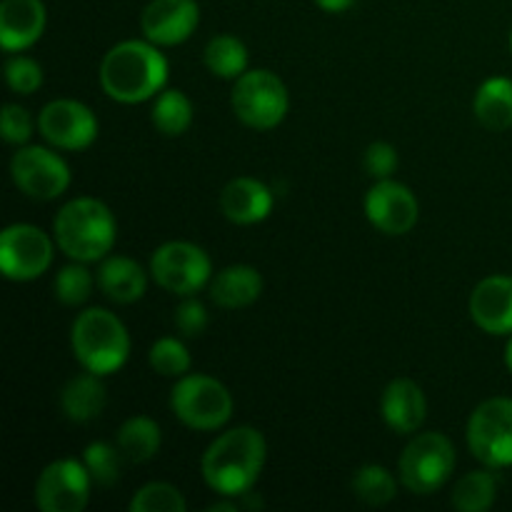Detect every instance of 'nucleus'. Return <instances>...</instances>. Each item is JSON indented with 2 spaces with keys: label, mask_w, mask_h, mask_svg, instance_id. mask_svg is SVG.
Here are the masks:
<instances>
[{
  "label": "nucleus",
  "mask_w": 512,
  "mask_h": 512,
  "mask_svg": "<svg viewBox=\"0 0 512 512\" xmlns=\"http://www.w3.org/2000/svg\"><path fill=\"white\" fill-rule=\"evenodd\" d=\"M150 368L165 378H183L190 370L188 348L175 338H160L150 348Z\"/></svg>",
  "instance_id": "32"
},
{
  "label": "nucleus",
  "mask_w": 512,
  "mask_h": 512,
  "mask_svg": "<svg viewBox=\"0 0 512 512\" xmlns=\"http://www.w3.org/2000/svg\"><path fill=\"white\" fill-rule=\"evenodd\" d=\"M468 448L485 468L512 465V398H490L468 420Z\"/></svg>",
  "instance_id": "8"
},
{
  "label": "nucleus",
  "mask_w": 512,
  "mask_h": 512,
  "mask_svg": "<svg viewBox=\"0 0 512 512\" xmlns=\"http://www.w3.org/2000/svg\"><path fill=\"white\" fill-rule=\"evenodd\" d=\"M98 285L105 298H110L113 303L128 305L143 298L148 278H145V270L133 258L113 255V258H105L103 265H100Z\"/></svg>",
  "instance_id": "21"
},
{
  "label": "nucleus",
  "mask_w": 512,
  "mask_h": 512,
  "mask_svg": "<svg viewBox=\"0 0 512 512\" xmlns=\"http://www.w3.org/2000/svg\"><path fill=\"white\" fill-rule=\"evenodd\" d=\"M365 170H368L373 178L385 180L395 173L398 168V153L390 143H373L368 150H365Z\"/></svg>",
  "instance_id": "36"
},
{
  "label": "nucleus",
  "mask_w": 512,
  "mask_h": 512,
  "mask_svg": "<svg viewBox=\"0 0 512 512\" xmlns=\"http://www.w3.org/2000/svg\"><path fill=\"white\" fill-rule=\"evenodd\" d=\"M380 410H383V420L388 423L390 430L400 435H410L423 425L428 403H425L423 388L415 380L398 378L385 388Z\"/></svg>",
  "instance_id": "19"
},
{
  "label": "nucleus",
  "mask_w": 512,
  "mask_h": 512,
  "mask_svg": "<svg viewBox=\"0 0 512 512\" xmlns=\"http://www.w3.org/2000/svg\"><path fill=\"white\" fill-rule=\"evenodd\" d=\"M193 123V105L180 90H163L153 105V125L158 133L178 138Z\"/></svg>",
  "instance_id": "27"
},
{
  "label": "nucleus",
  "mask_w": 512,
  "mask_h": 512,
  "mask_svg": "<svg viewBox=\"0 0 512 512\" xmlns=\"http://www.w3.org/2000/svg\"><path fill=\"white\" fill-rule=\"evenodd\" d=\"M70 343L78 363L95 375L115 373L130 355L128 330L118 315L103 308H90L75 318Z\"/></svg>",
  "instance_id": "4"
},
{
  "label": "nucleus",
  "mask_w": 512,
  "mask_h": 512,
  "mask_svg": "<svg viewBox=\"0 0 512 512\" xmlns=\"http://www.w3.org/2000/svg\"><path fill=\"white\" fill-rule=\"evenodd\" d=\"M510 50H512V30H510Z\"/></svg>",
  "instance_id": "39"
},
{
  "label": "nucleus",
  "mask_w": 512,
  "mask_h": 512,
  "mask_svg": "<svg viewBox=\"0 0 512 512\" xmlns=\"http://www.w3.org/2000/svg\"><path fill=\"white\" fill-rule=\"evenodd\" d=\"M0 133H3L5 143L10 145L28 143L30 135H33V118L20 105L8 103L3 108V115H0Z\"/></svg>",
  "instance_id": "34"
},
{
  "label": "nucleus",
  "mask_w": 512,
  "mask_h": 512,
  "mask_svg": "<svg viewBox=\"0 0 512 512\" xmlns=\"http://www.w3.org/2000/svg\"><path fill=\"white\" fill-rule=\"evenodd\" d=\"M273 210V193L255 178H235L220 193V213L235 225H253Z\"/></svg>",
  "instance_id": "18"
},
{
  "label": "nucleus",
  "mask_w": 512,
  "mask_h": 512,
  "mask_svg": "<svg viewBox=\"0 0 512 512\" xmlns=\"http://www.w3.org/2000/svg\"><path fill=\"white\" fill-rule=\"evenodd\" d=\"M505 365H508V370L512 373V338H510L508 348H505Z\"/></svg>",
  "instance_id": "38"
},
{
  "label": "nucleus",
  "mask_w": 512,
  "mask_h": 512,
  "mask_svg": "<svg viewBox=\"0 0 512 512\" xmlns=\"http://www.w3.org/2000/svg\"><path fill=\"white\" fill-rule=\"evenodd\" d=\"M315 5L328 13H343V10H350L355 5V0H315Z\"/></svg>",
  "instance_id": "37"
},
{
  "label": "nucleus",
  "mask_w": 512,
  "mask_h": 512,
  "mask_svg": "<svg viewBox=\"0 0 512 512\" xmlns=\"http://www.w3.org/2000/svg\"><path fill=\"white\" fill-rule=\"evenodd\" d=\"M5 80L20 95H30L43 85V68L33 58L15 55L5 63Z\"/></svg>",
  "instance_id": "33"
},
{
  "label": "nucleus",
  "mask_w": 512,
  "mask_h": 512,
  "mask_svg": "<svg viewBox=\"0 0 512 512\" xmlns=\"http://www.w3.org/2000/svg\"><path fill=\"white\" fill-rule=\"evenodd\" d=\"M115 440H118V448L125 460H130V463H148L150 458H155L163 438H160V428L155 420L138 415V418H130L120 425Z\"/></svg>",
  "instance_id": "24"
},
{
  "label": "nucleus",
  "mask_w": 512,
  "mask_h": 512,
  "mask_svg": "<svg viewBox=\"0 0 512 512\" xmlns=\"http://www.w3.org/2000/svg\"><path fill=\"white\" fill-rule=\"evenodd\" d=\"M183 493L170 483H148L130 500V512H185Z\"/></svg>",
  "instance_id": "30"
},
{
  "label": "nucleus",
  "mask_w": 512,
  "mask_h": 512,
  "mask_svg": "<svg viewBox=\"0 0 512 512\" xmlns=\"http://www.w3.org/2000/svg\"><path fill=\"white\" fill-rule=\"evenodd\" d=\"M53 263V243L40 228L15 223L0 235V270L8 280L28 283L40 278Z\"/></svg>",
  "instance_id": "10"
},
{
  "label": "nucleus",
  "mask_w": 512,
  "mask_h": 512,
  "mask_svg": "<svg viewBox=\"0 0 512 512\" xmlns=\"http://www.w3.org/2000/svg\"><path fill=\"white\" fill-rule=\"evenodd\" d=\"M175 418L193 430H218L233 415V398L220 380L183 375L170 395Z\"/></svg>",
  "instance_id": "6"
},
{
  "label": "nucleus",
  "mask_w": 512,
  "mask_h": 512,
  "mask_svg": "<svg viewBox=\"0 0 512 512\" xmlns=\"http://www.w3.org/2000/svg\"><path fill=\"white\" fill-rule=\"evenodd\" d=\"M365 215L385 235H405L415 228L420 205L408 185L385 178L365 195Z\"/></svg>",
  "instance_id": "14"
},
{
  "label": "nucleus",
  "mask_w": 512,
  "mask_h": 512,
  "mask_svg": "<svg viewBox=\"0 0 512 512\" xmlns=\"http://www.w3.org/2000/svg\"><path fill=\"white\" fill-rule=\"evenodd\" d=\"M13 183L33 200H53L70 185V168L58 153L40 145L20 148L10 160Z\"/></svg>",
  "instance_id": "11"
},
{
  "label": "nucleus",
  "mask_w": 512,
  "mask_h": 512,
  "mask_svg": "<svg viewBox=\"0 0 512 512\" xmlns=\"http://www.w3.org/2000/svg\"><path fill=\"white\" fill-rule=\"evenodd\" d=\"M83 463L88 468L90 478L100 488H110L120 480V465H123V453L108 443H90L83 453Z\"/></svg>",
  "instance_id": "29"
},
{
  "label": "nucleus",
  "mask_w": 512,
  "mask_h": 512,
  "mask_svg": "<svg viewBox=\"0 0 512 512\" xmlns=\"http://www.w3.org/2000/svg\"><path fill=\"white\" fill-rule=\"evenodd\" d=\"M150 273L163 290L188 298L208 283L213 265L203 248L185 240H173L155 250L150 260Z\"/></svg>",
  "instance_id": "9"
},
{
  "label": "nucleus",
  "mask_w": 512,
  "mask_h": 512,
  "mask_svg": "<svg viewBox=\"0 0 512 512\" xmlns=\"http://www.w3.org/2000/svg\"><path fill=\"white\" fill-rule=\"evenodd\" d=\"M55 245L78 263L105 258L115 245V218L95 198H75L60 208L53 223Z\"/></svg>",
  "instance_id": "3"
},
{
  "label": "nucleus",
  "mask_w": 512,
  "mask_h": 512,
  "mask_svg": "<svg viewBox=\"0 0 512 512\" xmlns=\"http://www.w3.org/2000/svg\"><path fill=\"white\" fill-rule=\"evenodd\" d=\"M43 0H3L0 3V45L3 50H25L45 30Z\"/></svg>",
  "instance_id": "17"
},
{
  "label": "nucleus",
  "mask_w": 512,
  "mask_h": 512,
  "mask_svg": "<svg viewBox=\"0 0 512 512\" xmlns=\"http://www.w3.org/2000/svg\"><path fill=\"white\" fill-rule=\"evenodd\" d=\"M475 118L488 130L512 128V80L490 78L475 93Z\"/></svg>",
  "instance_id": "23"
},
{
  "label": "nucleus",
  "mask_w": 512,
  "mask_h": 512,
  "mask_svg": "<svg viewBox=\"0 0 512 512\" xmlns=\"http://www.w3.org/2000/svg\"><path fill=\"white\" fill-rule=\"evenodd\" d=\"M168 80V60L155 43L123 40L105 53L100 63V85L118 103H143L160 93Z\"/></svg>",
  "instance_id": "2"
},
{
  "label": "nucleus",
  "mask_w": 512,
  "mask_h": 512,
  "mask_svg": "<svg viewBox=\"0 0 512 512\" xmlns=\"http://www.w3.org/2000/svg\"><path fill=\"white\" fill-rule=\"evenodd\" d=\"M288 88L270 70H245L233 88V110L248 128L270 130L288 113Z\"/></svg>",
  "instance_id": "7"
},
{
  "label": "nucleus",
  "mask_w": 512,
  "mask_h": 512,
  "mask_svg": "<svg viewBox=\"0 0 512 512\" xmlns=\"http://www.w3.org/2000/svg\"><path fill=\"white\" fill-rule=\"evenodd\" d=\"M90 483L85 463L55 460L35 483V505L43 512H80L90 500Z\"/></svg>",
  "instance_id": "12"
},
{
  "label": "nucleus",
  "mask_w": 512,
  "mask_h": 512,
  "mask_svg": "<svg viewBox=\"0 0 512 512\" xmlns=\"http://www.w3.org/2000/svg\"><path fill=\"white\" fill-rule=\"evenodd\" d=\"M205 65L218 78H240L248 68V48L235 35H215L205 45Z\"/></svg>",
  "instance_id": "25"
},
{
  "label": "nucleus",
  "mask_w": 512,
  "mask_h": 512,
  "mask_svg": "<svg viewBox=\"0 0 512 512\" xmlns=\"http://www.w3.org/2000/svg\"><path fill=\"white\" fill-rule=\"evenodd\" d=\"M268 455V445L260 430L250 425L228 430L213 440L203 455V478L210 488L225 498H238L248 495L255 480L260 478Z\"/></svg>",
  "instance_id": "1"
},
{
  "label": "nucleus",
  "mask_w": 512,
  "mask_h": 512,
  "mask_svg": "<svg viewBox=\"0 0 512 512\" xmlns=\"http://www.w3.org/2000/svg\"><path fill=\"white\" fill-rule=\"evenodd\" d=\"M60 405H63L65 418L73 423H90L98 418L105 408V388L100 383V375L80 373L60 393Z\"/></svg>",
  "instance_id": "22"
},
{
  "label": "nucleus",
  "mask_w": 512,
  "mask_h": 512,
  "mask_svg": "<svg viewBox=\"0 0 512 512\" xmlns=\"http://www.w3.org/2000/svg\"><path fill=\"white\" fill-rule=\"evenodd\" d=\"M263 293V278L250 265H230L220 270L210 283V300L218 308L238 310L248 308Z\"/></svg>",
  "instance_id": "20"
},
{
  "label": "nucleus",
  "mask_w": 512,
  "mask_h": 512,
  "mask_svg": "<svg viewBox=\"0 0 512 512\" xmlns=\"http://www.w3.org/2000/svg\"><path fill=\"white\" fill-rule=\"evenodd\" d=\"M200 8L195 0H150L140 15L143 35L155 45H180L195 33Z\"/></svg>",
  "instance_id": "15"
},
{
  "label": "nucleus",
  "mask_w": 512,
  "mask_h": 512,
  "mask_svg": "<svg viewBox=\"0 0 512 512\" xmlns=\"http://www.w3.org/2000/svg\"><path fill=\"white\" fill-rule=\"evenodd\" d=\"M498 495V480L488 470H473L463 475L453 490V508L458 512H485L493 508Z\"/></svg>",
  "instance_id": "26"
},
{
  "label": "nucleus",
  "mask_w": 512,
  "mask_h": 512,
  "mask_svg": "<svg viewBox=\"0 0 512 512\" xmlns=\"http://www.w3.org/2000/svg\"><path fill=\"white\" fill-rule=\"evenodd\" d=\"M470 315L475 325L490 335L512 333V278L490 275L475 285L470 295Z\"/></svg>",
  "instance_id": "16"
},
{
  "label": "nucleus",
  "mask_w": 512,
  "mask_h": 512,
  "mask_svg": "<svg viewBox=\"0 0 512 512\" xmlns=\"http://www.w3.org/2000/svg\"><path fill=\"white\" fill-rule=\"evenodd\" d=\"M353 493L370 508H383L398 493V483L383 465H363L353 475Z\"/></svg>",
  "instance_id": "28"
},
{
  "label": "nucleus",
  "mask_w": 512,
  "mask_h": 512,
  "mask_svg": "<svg viewBox=\"0 0 512 512\" xmlns=\"http://www.w3.org/2000/svg\"><path fill=\"white\" fill-rule=\"evenodd\" d=\"M90 293H93V275L78 260H75V265L60 268V273L55 275V295L68 308L83 305L90 298Z\"/></svg>",
  "instance_id": "31"
},
{
  "label": "nucleus",
  "mask_w": 512,
  "mask_h": 512,
  "mask_svg": "<svg viewBox=\"0 0 512 512\" xmlns=\"http://www.w3.org/2000/svg\"><path fill=\"white\" fill-rule=\"evenodd\" d=\"M173 323L183 338H198V335H203L205 328H208V310H205V305L200 303V300L190 298L188 295V298L175 308Z\"/></svg>",
  "instance_id": "35"
},
{
  "label": "nucleus",
  "mask_w": 512,
  "mask_h": 512,
  "mask_svg": "<svg viewBox=\"0 0 512 512\" xmlns=\"http://www.w3.org/2000/svg\"><path fill=\"white\" fill-rule=\"evenodd\" d=\"M40 135L63 150H83L98 135V120L88 105L60 98L45 105L38 115Z\"/></svg>",
  "instance_id": "13"
},
{
  "label": "nucleus",
  "mask_w": 512,
  "mask_h": 512,
  "mask_svg": "<svg viewBox=\"0 0 512 512\" xmlns=\"http://www.w3.org/2000/svg\"><path fill=\"white\" fill-rule=\"evenodd\" d=\"M400 483L413 495H433L455 470V448L443 433L415 435L398 460Z\"/></svg>",
  "instance_id": "5"
}]
</instances>
